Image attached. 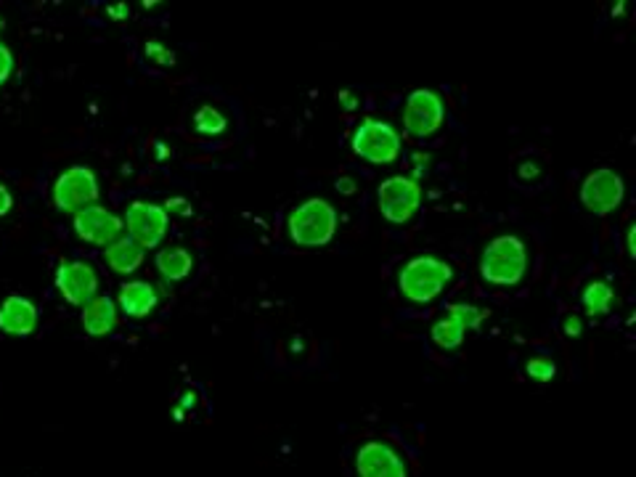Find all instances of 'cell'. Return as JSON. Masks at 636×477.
Segmentation results:
<instances>
[{
	"instance_id": "30bf717a",
	"label": "cell",
	"mask_w": 636,
	"mask_h": 477,
	"mask_svg": "<svg viewBox=\"0 0 636 477\" xmlns=\"http://www.w3.org/2000/svg\"><path fill=\"white\" fill-rule=\"evenodd\" d=\"M56 289L69 305L85 308L93 297H99V273L85 260H64L56 271Z\"/></svg>"
},
{
	"instance_id": "603a6c76",
	"label": "cell",
	"mask_w": 636,
	"mask_h": 477,
	"mask_svg": "<svg viewBox=\"0 0 636 477\" xmlns=\"http://www.w3.org/2000/svg\"><path fill=\"white\" fill-rule=\"evenodd\" d=\"M11 72H14V53H11L6 43H0V85L6 83Z\"/></svg>"
},
{
	"instance_id": "7402d4cb",
	"label": "cell",
	"mask_w": 636,
	"mask_h": 477,
	"mask_svg": "<svg viewBox=\"0 0 636 477\" xmlns=\"http://www.w3.org/2000/svg\"><path fill=\"white\" fill-rule=\"evenodd\" d=\"M146 56L152 61H157V64H165V67L175 64V53L167 51V48L159 46V43H149V46H146Z\"/></svg>"
},
{
	"instance_id": "277c9868",
	"label": "cell",
	"mask_w": 636,
	"mask_h": 477,
	"mask_svg": "<svg viewBox=\"0 0 636 477\" xmlns=\"http://www.w3.org/2000/svg\"><path fill=\"white\" fill-rule=\"evenodd\" d=\"M353 152L371 165H390L401 157V133L382 120H364L353 133Z\"/></svg>"
},
{
	"instance_id": "7c38bea8",
	"label": "cell",
	"mask_w": 636,
	"mask_h": 477,
	"mask_svg": "<svg viewBox=\"0 0 636 477\" xmlns=\"http://www.w3.org/2000/svg\"><path fill=\"white\" fill-rule=\"evenodd\" d=\"M122 218H117L112 210L101 205H91L85 210L75 212V234L88 244L96 247H109L117 242L122 234Z\"/></svg>"
},
{
	"instance_id": "ffe728a7",
	"label": "cell",
	"mask_w": 636,
	"mask_h": 477,
	"mask_svg": "<svg viewBox=\"0 0 636 477\" xmlns=\"http://www.w3.org/2000/svg\"><path fill=\"white\" fill-rule=\"evenodd\" d=\"M194 128L205 136H218L226 130V117L215 109V106H202L197 114H194Z\"/></svg>"
},
{
	"instance_id": "83f0119b",
	"label": "cell",
	"mask_w": 636,
	"mask_h": 477,
	"mask_svg": "<svg viewBox=\"0 0 636 477\" xmlns=\"http://www.w3.org/2000/svg\"><path fill=\"white\" fill-rule=\"evenodd\" d=\"M626 244H629V255L634 258V228H629V239H626Z\"/></svg>"
},
{
	"instance_id": "4fadbf2b",
	"label": "cell",
	"mask_w": 636,
	"mask_h": 477,
	"mask_svg": "<svg viewBox=\"0 0 636 477\" xmlns=\"http://www.w3.org/2000/svg\"><path fill=\"white\" fill-rule=\"evenodd\" d=\"M358 477H409L401 454L385 440H369L356 454Z\"/></svg>"
},
{
	"instance_id": "f1b7e54d",
	"label": "cell",
	"mask_w": 636,
	"mask_h": 477,
	"mask_svg": "<svg viewBox=\"0 0 636 477\" xmlns=\"http://www.w3.org/2000/svg\"><path fill=\"white\" fill-rule=\"evenodd\" d=\"M0 27H3V22H0Z\"/></svg>"
},
{
	"instance_id": "9c48e42d",
	"label": "cell",
	"mask_w": 636,
	"mask_h": 477,
	"mask_svg": "<svg viewBox=\"0 0 636 477\" xmlns=\"http://www.w3.org/2000/svg\"><path fill=\"white\" fill-rule=\"evenodd\" d=\"M167 210L165 207L154 205V202H133V205L125 210V220L122 226L128 228V236L138 247L144 250H152L157 247L167 234Z\"/></svg>"
},
{
	"instance_id": "9a60e30c",
	"label": "cell",
	"mask_w": 636,
	"mask_h": 477,
	"mask_svg": "<svg viewBox=\"0 0 636 477\" xmlns=\"http://www.w3.org/2000/svg\"><path fill=\"white\" fill-rule=\"evenodd\" d=\"M120 308L130 318H146L157 308V289L149 281H125L120 287Z\"/></svg>"
},
{
	"instance_id": "5bb4252c",
	"label": "cell",
	"mask_w": 636,
	"mask_h": 477,
	"mask_svg": "<svg viewBox=\"0 0 636 477\" xmlns=\"http://www.w3.org/2000/svg\"><path fill=\"white\" fill-rule=\"evenodd\" d=\"M38 326V308L27 297H6L0 305V332L11 337H30Z\"/></svg>"
},
{
	"instance_id": "ba28073f",
	"label": "cell",
	"mask_w": 636,
	"mask_h": 477,
	"mask_svg": "<svg viewBox=\"0 0 636 477\" xmlns=\"http://www.w3.org/2000/svg\"><path fill=\"white\" fill-rule=\"evenodd\" d=\"M626 197V183L615 170H594L581 183V205L594 215H610L615 207H621Z\"/></svg>"
},
{
	"instance_id": "7a4b0ae2",
	"label": "cell",
	"mask_w": 636,
	"mask_h": 477,
	"mask_svg": "<svg viewBox=\"0 0 636 477\" xmlns=\"http://www.w3.org/2000/svg\"><path fill=\"white\" fill-rule=\"evenodd\" d=\"M525 268H528V250H525L523 239L512 234L496 236L493 242H488L483 258H480L483 279L496 287H515L525 276Z\"/></svg>"
},
{
	"instance_id": "6da1fadb",
	"label": "cell",
	"mask_w": 636,
	"mask_h": 477,
	"mask_svg": "<svg viewBox=\"0 0 636 477\" xmlns=\"http://www.w3.org/2000/svg\"><path fill=\"white\" fill-rule=\"evenodd\" d=\"M289 236L300 247H324L337 234V210L329 199H305L289 212Z\"/></svg>"
},
{
	"instance_id": "e0dca14e",
	"label": "cell",
	"mask_w": 636,
	"mask_h": 477,
	"mask_svg": "<svg viewBox=\"0 0 636 477\" xmlns=\"http://www.w3.org/2000/svg\"><path fill=\"white\" fill-rule=\"evenodd\" d=\"M83 326L91 337H106L117 326V305L112 297H93L83 308Z\"/></svg>"
},
{
	"instance_id": "52a82bcc",
	"label": "cell",
	"mask_w": 636,
	"mask_h": 477,
	"mask_svg": "<svg viewBox=\"0 0 636 477\" xmlns=\"http://www.w3.org/2000/svg\"><path fill=\"white\" fill-rule=\"evenodd\" d=\"M443 120H446V104L430 88H419L406 99L403 128H406L411 138H419V141L430 138L432 133H438Z\"/></svg>"
},
{
	"instance_id": "2e32d148",
	"label": "cell",
	"mask_w": 636,
	"mask_h": 477,
	"mask_svg": "<svg viewBox=\"0 0 636 477\" xmlns=\"http://www.w3.org/2000/svg\"><path fill=\"white\" fill-rule=\"evenodd\" d=\"M104 258H106V265H109L114 273L128 276V273H136L138 268L144 265L146 252L144 247H138L130 236H120L117 242H112L109 247H106Z\"/></svg>"
},
{
	"instance_id": "cb8c5ba5",
	"label": "cell",
	"mask_w": 636,
	"mask_h": 477,
	"mask_svg": "<svg viewBox=\"0 0 636 477\" xmlns=\"http://www.w3.org/2000/svg\"><path fill=\"white\" fill-rule=\"evenodd\" d=\"M562 332H565V337H573V340H576V337L583 334V321L573 313V316H568L562 321Z\"/></svg>"
},
{
	"instance_id": "d4e9b609",
	"label": "cell",
	"mask_w": 636,
	"mask_h": 477,
	"mask_svg": "<svg viewBox=\"0 0 636 477\" xmlns=\"http://www.w3.org/2000/svg\"><path fill=\"white\" fill-rule=\"evenodd\" d=\"M11 207H14V197H11V191H8L6 186L0 183V218H3V215H8V212H11Z\"/></svg>"
},
{
	"instance_id": "8fae6325",
	"label": "cell",
	"mask_w": 636,
	"mask_h": 477,
	"mask_svg": "<svg viewBox=\"0 0 636 477\" xmlns=\"http://www.w3.org/2000/svg\"><path fill=\"white\" fill-rule=\"evenodd\" d=\"M485 311L470 303H451L446 308V316L440 318L438 324L432 326V342L443 350H454L464 342V334L470 329H480Z\"/></svg>"
},
{
	"instance_id": "44dd1931",
	"label": "cell",
	"mask_w": 636,
	"mask_h": 477,
	"mask_svg": "<svg viewBox=\"0 0 636 477\" xmlns=\"http://www.w3.org/2000/svg\"><path fill=\"white\" fill-rule=\"evenodd\" d=\"M525 371H528V377L536 379V382H552V379L557 377V366H554L549 358H533V361H528Z\"/></svg>"
},
{
	"instance_id": "ac0fdd59",
	"label": "cell",
	"mask_w": 636,
	"mask_h": 477,
	"mask_svg": "<svg viewBox=\"0 0 636 477\" xmlns=\"http://www.w3.org/2000/svg\"><path fill=\"white\" fill-rule=\"evenodd\" d=\"M194 268V258L186 247H167L159 250L157 255V271L165 276L167 281H181L186 279Z\"/></svg>"
},
{
	"instance_id": "5b68a950",
	"label": "cell",
	"mask_w": 636,
	"mask_h": 477,
	"mask_svg": "<svg viewBox=\"0 0 636 477\" xmlns=\"http://www.w3.org/2000/svg\"><path fill=\"white\" fill-rule=\"evenodd\" d=\"M377 199L379 212L395 226H403L422 207V186L409 175H390L379 183Z\"/></svg>"
},
{
	"instance_id": "4316f807",
	"label": "cell",
	"mask_w": 636,
	"mask_h": 477,
	"mask_svg": "<svg viewBox=\"0 0 636 477\" xmlns=\"http://www.w3.org/2000/svg\"><path fill=\"white\" fill-rule=\"evenodd\" d=\"M337 189H340L342 194H353V191H356V183L350 181V178H340V181H337Z\"/></svg>"
},
{
	"instance_id": "484cf974",
	"label": "cell",
	"mask_w": 636,
	"mask_h": 477,
	"mask_svg": "<svg viewBox=\"0 0 636 477\" xmlns=\"http://www.w3.org/2000/svg\"><path fill=\"white\" fill-rule=\"evenodd\" d=\"M128 6H109V16L112 19H128Z\"/></svg>"
},
{
	"instance_id": "d6986e66",
	"label": "cell",
	"mask_w": 636,
	"mask_h": 477,
	"mask_svg": "<svg viewBox=\"0 0 636 477\" xmlns=\"http://www.w3.org/2000/svg\"><path fill=\"white\" fill-rule=\"evenodd\" d=\"M613 300L615 292L607 281H589V284L583 287L581 303L583 308H586V313H591V316H605V313H610Z\"/></svg>"
},
{
	"instance_id": "3957f363",
	"label": "cell",
	"mask_w": 636,
	"mask_h": 477,
	"mask_svg": "<svg viewBox=\"0 0 636 477\" xmlns=\"http://www.w3.org/2000/svg\"><path fill=\"white\" fill-rule=\"evenodd\" d=\"M451 279H454V268L446 260L419 255L401 268L398 287L411 303H432L448 287Z\"/></svg>"
},
{
	"instance_id": "8992f818",
	"label": "cell",
	"mask_w": 636,
	"mask_h": 477,
	"mask_svg": "<svg viewBox=\"0 0 636 477\" xmlns=\"http://www.w3.org/2000/svg\"><path fill=\"white\" fill-rule=\"evenodd\" d=\"M96 199H99V178L91 167H69L53 183V205L61 212H80L96 205Z\"/></svg>"
}]
</instances>
